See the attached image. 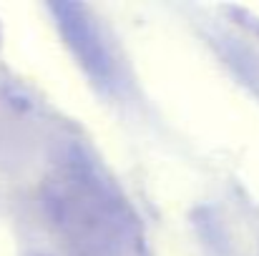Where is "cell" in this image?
Instances as JSON below:
<instances>
[{
    "label": "cell",
    "instance_id": "obj_1",
    "mask_svg": "<svg viewBox=\"0 0 259 256\" xmlns=\"http://www.w3.org/2000/svg\"><path fill=\"white\" fill-rule=\"evenodd\" d=\"M51 226L76 256H121L126 244V209L93 166L71 159L51 173L43 191Z\"/></svg>",
    "mask_w": 259,
    "mask_h": 256
},
{
    "label": "cell",
    "instance_id": "obj_2",
    "mask_svg": "<svg viewBox=\"0 0 259 256\" xmlns=\"http://www.w3.org/2000/svg\"><path fill=\"white\" fill-rule=\"evenodd\" d=\"M51 13L56 15V25L63 35V43L78 61V66L88 73L93 83L113 85V61L98 33L96 20L83 3H51Z\"/></svg>",
    "mask_w": 259,
    "mask_h": 256
}]
</instances>
